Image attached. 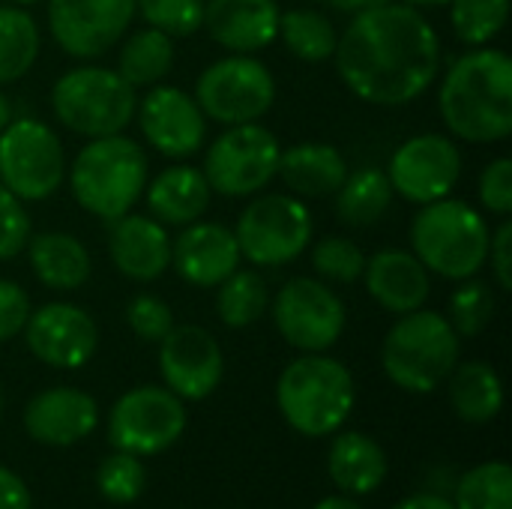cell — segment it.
Wrapping results in <instances>:
<instances>
[{
  "instance_id": "6da1fadb",
  "label": "cell",
  "mask_w": 512,
  "mask_h": 509,
  "mask_svg": "<svg viewBox=\"0 0 512 509\" xmlns=\"http://www.w3.org/2000/svg\"><path fill=\"white\" fill-rule=\"evenodd\" d=\"M336 66L354 96L372 105H408L441 69V42L417 6L387 3L357 12L336 42Z\"/></svg>"
},
{
  "instance_id": "7a4b0ae2",
  "label": "cell",
  "mask_w": 512,
  "mask_h": 509,
  "mask_svg": "<svg viewBox=\"0 0 512 509\" xmlns=\"http://www.w3.org/2000/svg\"><path fill=\"white\" fill-rule=\"evenodd\" d=\"M438 105L462 141H504L512 132V60L498 48L468 51L444 75Z\"/></svg>"
},
{
  "instance_id": "3957f363",
  "label": "cell",
  "mask_w": 512,
  "mask_h": 509,
  "mask_svg": "<svg viewBox=\"0 0 512 509\" xmlns=\"http://www.w3.org/2000/svg\"><path fill=\"white\" fill-rule=\"evenodd\" d=\"M147 171V153L141 144L117 132L90 138V144L81 147L69 168V186L87 213L102 222H114L144 195Z\"/></svg>"
},
{
  "instance_id": "277c9868",
  "label": "cell",
  "mask_w": 512,
  "mask_h": 509,
  "mask_svg": "<svg viewBox=\"0 0 512 509\" xmlns=\"http://www.w3.org/2000/svg\"><path fill=\"white\" fill-rule=\"evenodd\" d=\"M276 402L294 432L321 438L336 432L351 417L354 378L339 360L306 354L288 363L279 375Z\"/></svg>"
},
{
  "instance_id": "5b68a950",
  "label": "cell",
  "mask_w": 512,
  "mask_h": 509,
  "mask_svg": "<svg viewBox=\"0 0 512 509\" xmlns=\"http://www.w3.org/2000/svg\"><path fill=\"white\" fill-rule=\"evenodd\" d=\"M489 225L465 201L441 198L423 204L411 225V246L420 264L444 279H474L489 261Z\"/></svg>"
},
{
  "instance_id": "8992f818",
  "label": "cell",
  "mask_w": 512,
  "mask_h": 509,
  "mask_svg": "<svg viewBox=\"0 0 512 509\" xmlns=\"http://www.w3.org/2000/svg\"><path fill=\"white\" fill-rule=\"evenodd\" d=\"M381 363L396 387L408 393H432L459 363V333L441 312L414 309L387 333Z\"/></svg>"
},
{
  "instance_id": "52a82bcc",
  "label": "cell",
  "mask_w": 512,
  "mask_h": 509,
  "mask_svg": "<svg viewBox=\"0 0 512 509\" xmlns=\"http://www.w3.org/2000/svg\"><path fill=\"white\" fill-rule=\"evenodd\" d=\"M51 108L75 135L105 138L129 126L138 96L120 72L105 66H78L54 84Z\"/></svg>"
},
{
  "instance_id": "ba28073f",
  "label": "cell",
  "mask_w": 512,
  "mask_h": 509,
  "mask_svg": "<svg viewBox=\"0 0 512 509\" xmlns=\"http://www.w3.org/2000/svg\"><path fill=\"white\" fill-rule=\"evenodd\" d=\"M66 174L63 144L42 120H9L0 132V183L21 201H45Z\"/></svg>"
},
{
  "instance_id": "9c48e42d",
  "label": "cell",
  "mask_w": 512,
  "mask_h": 509,
  "mask_svg": "<svg viewBox=\"0 0 512 509\" xmlns=\"http://www.w3.org/2000/svg\"><path fill=\"white\" fill-rule=\"evenodd\" d=\"M279 156L282 147L267 126L237 123L210 144L201 171L213 192L225 198H246L276 177Z\"/></svg>"
},
{
  "instance_id": "30bf717a",
  "label": "cell",
  "mask_w": 512,
  "mask_h": 509,
  "mask_svg": "<svg viewBox=\"0 0 512 509\" xmlns=\"http://www.w3.org/2000/svg\"><path fill=\"white\" fill-rule=\"evenodd\" d=\"M234 237L249 264L282 267L312 243V213L300 198L261 195L240 213Z\"/></svg>"
},
{
  "instance_id": "8fae6325",
  "label": "cell",
  "mask_w": 512,
  "mask_h": 509,
  "mask_svg": "<svg viewBox=\"0 0 512 509\" xmlns=\"http://www.w3.org/2000/svg\"><path fill=\"white\" fill-rule=\"evenodd\" d=\"M276 99V81L270 69L249 57V54H231L207 66L195 84V102L204 111V117L237 126V123H255L273 108Z\"/></svg>"
},
{
  "instance_id": "7c38bea8",
  "label": "cell",
  "mask_w": 512,
  "mask_h": 509,
  "mask_svg": "<svg viewBox=\"0 0 512 509\" xmlns=\"http://www.w3.org/2000/svg\"><path fill=\"white\" fill-rule=\"evenodd\" d=\"M186 429L183 402L162 387H135L117 399L108 417V441L120 453L156 456L177 444Z\"/></svg>"
},
{
  "instance_id": "4fadbf2b",
  "label": "cell",
  "mask_w": 512,
  "mask_h": 509,
  "mask_svg": "<svg viewBox=\"0 0 512 509\" xmlns=\"http://www.w3.org/2000/svg\"><path fill=\"white\" fill-rule=\"evenodd\" d=\"M345 318L348 312L339 294L309 276H297L285 282L273 300L276 330L291 348L309 354H321L333 348L345 330Z\"/></svg>"
},
{
  "instance_id": "5bb4252c",
  "label": "cell",
  "mask_w": 512,
  "mask_h": 509,
  "mask_svg": "<svg viewBox=\"0 0 512 509\" xmlns=\"http://www.w3.org/2000/svg\"><path fill=\"white\" fill-rule=\"evenodd\" d=\"M387 177L393 192L411 204H432L453 192L462 177V153L447 135H417L408 138L390 159Z\"/></svg>"
},
{
  "instance_id": "9a60e30c",
  "label": "cell",
  "mask_w": 512,
  "mask_h": 509,
  "mask_svg": "<svg viewBox=\"0 0 512 509\" xmlns=\"http://www.w3.org/2000/svg\"><path fill=\"white\" fill-rule=\"evenodd\" d=\"M135 0H48V27L69 57L105 54L129 27Z\"/></svg>"
},
{
  "instance_id": "2e32d148",
  "label": "cell",
  "mask_w": 512,
  "mask_h": 509,
  "mask_svg": "<svg viewBox=\"0 0 512 509\" xmlns=\"http://www.w3.org/2000/svg\"><path fill=\"white\" fill-rule=\"evenodd\" d=\"M159 345V369L177 399L201 402L219 387L225 375V357L207 330L195 324H174Z\"/></svg>"
},
{
  "instance_id": "e0dca14e",
  "label": "cell",
  "mask_w": 512,
  "mask_h": 509,
  "mask_svg": "<svg viewBox=\"0 0 512 509\" xmlns=\"http://www.w3.org/2000/svg\"><path fill=\"white\" fill-rule=\"evenodd\" d=\"M27 348L36 360L54 369H81L99 342L93 318L72 303H48L30 312L24 324Z\"/></svg>"
},
{
  "instance_id": "ac0fdd59",
  "label": "cell",
  "mask_w": 512,
  "mask_h": 509,
  "mask_svg": "<svg viewBox=\"0 0 512 509\" xmlns=\"http://www.w3.org/2000/svg\"><path fill=\"white\" fill-rule=\"evenodd\" d=\"M204 111L198 108L195 96L177 87H153L138 108V123L150 147L162 156L186 159L201 150L207 123Z\"/></svg>"
},
{
  "instance_id": "d6986e66",
  "label": "cell",
  "mask_w": 512,
  "mask_h": 509,
  "mask_svg": "<svg viewBox=\"0 0 512 509\" xmlns=\"http://www.w3.org/2000/svg\"><path fill=\"white\" fill-rule=\"evenodd\" d=\"M174 270L198 288H216L240 267V246L234 231L219 222L183 225V234L171 240Z\"/></svg>"
},
{
  "instance_id": "ffe728a7",
  "label": "cell",
  "mask_w": 512,
  "mask_h": 509,
  "mask_svg": "<svg viewBox=\"0 0 512 509\" xmlns=\"http://www.w3.org/2000/svg\"><path fill=\"white\" fill-rule=\"evenodd\" d=\"M99 423L93 396L75 387H51L30 399L24 408V429L45 447H72L84 441Z\"/></svg>"
},
{
  "instance_id": "44dd1931",
  "label": "cell",
  "mask_w": 512,
  "mask_h": 509,
  "mask_svg": "<svg viewBox=\"0 0 512 509\" xmlns=\"http://www.w3.org/2000/svg\"><path fill=\"white\" fill-rule=\"evenodd\" d=\"M276 0H207L204 27L228 51L252 54L279 36Z\"/></svg>"
},
{
  "instance_id": "7402d4cb",
  "label": "cell",
  "mask_w": 512,
  "mask_h": 509,
  "mask_svg": "<svg viewBox=\"0 0 512 509\" xmlns=\"http://www.w3.org/2000/svg\"><path fill=\"white\" fill-rule=\"evenodd\" d=\"M108 252L114 267L135 282H153L171 267V237L162 222L147 216H129L111 222Z\"/></svg>"
},
{
  "instance_id": "603a6c76",
  "label": "cell",
  "mask_w": 512,
  "mask_h": 509,
  "mask_svg": "<svg viewBox=\"0 0 512 509\" xmlns=\"http://www.w3.org/2000/svg\"><path fill=\"white\" fill-rule=\"evenodd\" d=\"M363 279L372 300L393 315H408L414 309H423L432 288L429 270L420 264V258L402 249L375 252L363 267Z\"/></svg>"
},
{
  "instance_id": "cb8c5ba5",
  "label": "cell",
  "mask_w": 512,
  "mask_h": 509,
  "mask_svg": "<svg viewBox=\"0 0 512 509\" xmlns=\"http://www.w3.org/2000/svg\"><path fill=\"white\" fill-rule=\"evenodd\" d=\"M147 207L156 222L162 225H192L204 216L210 207V183L201 168L192 165H174L153 177V183L144 189Z\"/></svg>"
},
{
  "instance_id": "d4e9b609",
  "label": "cell",
  "mask_w": 512,
  "mask_h": 509,
  "mask_svg": "<svg viewBox=\"0 0 512 509\" xmlns=\"http://www.w3.org/2000/svg\"><path fill=\"white\" fill-rule=\"evenodd\" d=\"M285 186L303 198H327L336 195L348 177V162L333 144L306 141L279 156V171Z\"/></svg>"
},
{
  "instance_id": "484cf974",
  "label": "cell",
  "mask_w": 512,
  "mask_h": 509,
  "mask_svg": "<svg viewBox=\"0 0 512 509\" xmlns=\"http://www.w3.org/2000/svg\"><path fill=\"white\" fill-rule=\"evenodd\" d=\"M27 252H30V267L45 288L75 291L90 279L93 270L90 252L72 234L63 231L36 234L33 240H27Z\"/></svg>"
},
{
  "instance_id": "4316f807",
  "label": "cell",
  "mask_w": 512,
  "mask_h": 509,
  "mask_svg": "<svg viewBox=\"0 0 512 509\" xmlns=\"http://www.w3.org/2000/svg\"><path fill=\"white\" fill-rule=\"evenodd\" d=\"M327 468L333 483L345 495H369L387 480V456L378 447V441H372L363 432L339 435L330 447Z\"/></svg>"
},
{
  "instance_id": "83f0119b",
  "label": "cell",
  "mask_w": 512,
  "mask_h": 509,
  "mask_svg": "<svg viewBox=\"0 0 512 509\" xmlns=\"http://www.w3.org/2000/svg\"><path fill=\"white\" fill-rule=\"evenodd\" d=\"M450 402L453 411L465 423H489L501 414L504 405V387L498 372L489 363L471 360V363H456L450 372Z\"/></svg>"
},
{
  "instance_id": "f1b7e54d",
  "label": "cell",
  "mask_w": 512,
  "mask_h": 509,
  "mask_svg": "<svg viewBox=\"0 0 512 509\" xmlns=\"http://www.w3.org/2000/svg\"><path fill=\"white\" fill-rule=\"evenodd\" d=\"M393 183L381 168H360L345 177L336 192V213L345 225L369 228L375 225L393 204Z\"/></svg>"
},
{
  "instance_id": "f546056e",
  "label": "cell",
  "mask_w": 512,
  "mask_h": 509,
  "mask_svg": "<svg viewBox=\"0 0 512 509\" xmlns=\"http://www.w3.org/2000/svg\"><path fill=\"white\" fill-rule=\"evenodd\" d=\"M174 66V42L168 33L156 27H144L132 33L117 57V72L132 87H153L159 84Z\"/></svg>"
},
{
  "instance_id": "4dcf8cb0",
  "label": "cell",
  "mask_w": 512,
  "mask_h": 509,
  "mask_svg": "<svg viewBox=\"0 0 512 509\" xmlns=\"http://www.w3.org/2000/svg\"><path fill=\"white\" fill-rule=\"evenodd\" d=\"M39 57V27L24 6H0V84L30 72Z\"/></svg>"
},
{
  "instance_id": "1f68e13d",
  "label": "cell",
  "mask_w": 512,
  "mask_h": 509,
  "mask_svg": "<svg viewBox=\"0 0 512 509\" xmlns=\"http://www.w3.org/2000/svg\"><path fill=\"white\" fill-rule=\"evenodd\" d=\"M279 36L288 51L306 63L330 60L339 42L333 21L315 9H288L279 15Z\"/></svg>"
},
{
  "instance_id": "d6a6232c",
  "label": "cell",
  "mask_w": 512,
  "mask_h": 509,
  "mask_svg": "<svg viewBox=\"0 0 512 509\" xmlns=\"http://www.w3.org/2000/svg\"><path fill=\"white\" fill-rule=\"evenodd\" d=\"M216 312L225 327H249L255 324L267 306H270V291L267 282L255 270H234L225 282L216 285Z\"/></svg>"
},
{
  "instance_id": "836d02e7",
  "label": "cell",
  "mask_w": 512,
  "mask_h": 509,
  "mask_svg": "<svg viewBox=\"0 0 512 509\" xmlns=\"http://www.w3.org/2000/svg\"><path fill=\"white\" fill-rule=\"evenodd\" d=\"M456 509H512V471L507 462H483L471 468L459 489Z\"/></svg>"
},
{
  "instance_id": "e575fe53",
  "label": "cell",
  "mask_w": 512,
  "mask_h": 509,
  "mask_svg": "<svg viewBox=\"0 0 512 509\" xmlns=\"http://www.w3.org/2000/svg\"><path fill=\"white\" fill-rule=\"evenodd\" d=\"M510 0H450L456 36L465 45H489L507 24Z\"/></svg>"
},
{
  "instance_id": "d590c367",
  "label": "cell",
  "mask_w": 512,
  "mask_h": 509,
  "mask_svg": "<svg viewBox=\"0 0 512 509\" xmlns=\"http://www.w3.org/2000/svg\"><path fill=\"white\" fill-rule=\"evenodd\" d=\"M495 315V297H492V288L486 282H471V279H462V285L456 288V294L450 297V324L453 330L459 333V339H474L480 336L489 321Z\"/></svg>"
},
{
  "instance_id": "8d00e7d4",
  "label": "cell",
  "mask_w": 512,
  "mask_h": 509,
  "mask_svg": "<svg viewBox=\"0 0 512 509\" xmlns=\"http://www.w3.org/2000/svg\"><path fill=\"white\" fill-rule=\"evenodd\" d=\"M96 486L99 495L111 504H132L141 498L144 486H147V474L144 465L138 462V456L132 453H114L108 456L99 471H96Z\"/></svg>"
},
{
  "instance_id": "74e56055",
  "label": "cell",
  "mask_w": 512,
  "mask_h": 509,
  "mask_svg": "<svg viewBox=\"0 0 512 509\" xmlns=\"http://www.w3.org/2000/svg\"><path fill=\"white\" fill-rule=\"evenodd\" d=\"M135 9H141L150 27L171 39L192 36L204 21V0H135Z\"/></svg>"
},
{
  "instance_id": "f35d334b",
  "label": "cell",
  "mask_w": 512,
  "mask_h": 509,
  "mask_svg": "<svg viewBox=\"0 0 512 509\" xmlns=\"http://www.w3.org/2000/svg\"><path fill=\"white\" fill-rule=\"evenodd\" d=\"M312 267L333 282H354L363 276L366 255L357 243L345 237H324L312 249Z\"/></svg>"
},
{
  "instance_id": "ab89813d",
  "label": "cell",
  "mask_w": 512,
  "mask_h": 509,
  "mask_svg": "<svg viewBox=\"0 0 512 509\" xmlns=\"http://www.w3.org/2000/svg\"><path fill=\"white\" fill-rule=\"evenodd\" d=\"M126 321L141 342H162L174 327V312L153 294H138L126 306Z\"/></svg>"
},
{
  "instance_id": "60d3db41",
  "label": "cell",
  "mask_w": 512,
  "mask_h": 509,
  "mask_svg": "<svg viewBox=\"0 0 512 509\" xmlns=\"http://www.w3.org/2000/svg\"><path fill=\"white\" fill-rule=\"evenodd\" d=\"M30 240V219L18 195L0 183V261L15 258Z\"/></svg>"
},
{
  "instance_id": "b9f144b4",
  "label": "cell",
  "mask_w": 512,
  "mask_h": 509,
  "mask_svg": "<svg viewBox=\"0 0 512 509\" xmlns=\"http://www.w3.org/2000/svg\"><path fill=\"white\" fill-rule=\"evenodd\" d=\"M480 201L489 213L507 216L512 210V159H495L480 174Z\"/></svg>"
},
{
  "instance_id": "7bdbcfd3",
  "label": "cell",
  "mask_w": 512,
  "mask_h": 509,
  "mask_svg": "<svg viewBox=\"0 0 512 509\" xmlns=\"http://www.w3.org/2000/svg\"><path fill=\"white\" fill-rule=\"evenodd\" d=\"M30 318V297L21 285L0 279V342H9L24 330Z\"/></svg>"
},
{
  "instance_id": "ee69618b",
  "label": "cell",
  "mask_w": 512,
  "mask_h": 509,
  "mask_svg": "<svg viewBox=\"0 0 512 509\" xmlns=\"http://www.w3.org/2000/svg\"><path fill=\"white\" fill-rule=\"evenodd\" d=\"M489 261L495 267V279L504 291L512 288V222H504L489 240Z\"/></svg>"
},
{
  "instance_id": "f6af8a7d",
  "label": "cell",
  "mask_w": 512,
  "mask_h": 509,
  "mask_svg": "<svg viewBox=\"0 0 512 509\" xmlns=\"http://www.w3.org/2000/svg\"><path fill=\"white\" fill-rule=\"evenodd\" d=\"M0 509H33L30 492L21 483V477H15L3 465H0Z\"/></svg>"
},
{
  "instance_id": "bcb514c9",
  "label": "cell",
  "mask_w": 512,
  "mask_h": 509,
  "mask_svg": "<svg viewBox=\"0 0 512 509\" xmlns=\"http://www.w3.org/2000/svg\"><path fill=\"white\" fill-rule=\"evenodd\" d=\"M393 509H456L450 501L438 498V495H414V498H405L399 501Z\"/></svg>"
},
{
  "instance_id": "7dc6e473",
  "label": "cell",
  "mask_w": 512,
  "mask_h": 509,
  "mask_svg": "<svg viewBox=\"0 0 512 509\" xmlns=\"http://www.w3.org/2000/svg\"><path fill=\"white\" fill-rule=\"evenodd\" d=\"M336 9H342V12H366V9H378V6H387V3H393V0H330Z\"/></svg>"
},
{
  "instance_id": "c3c4849f",
  "label": "cell",
  "mask_w": 512,
  "mask_h": 509,
  "mask_svg": "<svg viewBox=\"0 0 512 509\" xmlns=\"http://www.w3.org/2000/svg\"><path fill=\"white\" fill-rule=\"evenodd\" d=\"M315 509H363L357 501L351 498H342V495H333V498H324L321 504H315Z\"/></svg>"
},
{
  "instance_id": "681fc988",
  "label": "cell",
  "mask_w": 512,
  "mask_h": 509,
  "mask_svg": "<svg viewBox=\"0 0 512 509\" xmlns=\"http://www.w3.org/2000/svg\"><path fill=\"white\" fill-rule=\"evenodd\" d=\"M12 120V105H9V99H6V93L0 90V132L6 129V123Z\"/></svg>"
},
{
  "instance_id": "f907efd6",
  "label": "cell",
  "mask_w": 512,
  "mask_h": 509,
  "mask_svg": "<svg viewBox=\"0 0 512 509\" xmlns=\"http://www.w3.org/2000/svg\"><path fill=\"white\" fill-rule=\"evenodd\" d=\"M408 6H447L450 0H405Z\"/></svg>"
},
{
  "instance_id": "816d5d0a",
  "label": "cell",
  "mask_w": 512,
  "mask_h": 509,
  "mask_svg": "<svg viewBox=\"0 0 512 509\" xmlns=\"http://www.w3.org/2000/svg\"><path fill=\"white\" fill-rule=\"evenodd\" d=\"M9 3H15V6H33V3H39V0H9Z\"/></svg>"
}]
</instances>
